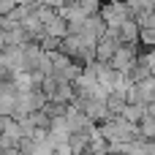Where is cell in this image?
I'll use <instances>...</instances> for the list:
<instances>
[{"mask_svg":"<svg viewBox=\"0 0 155 155\" xmlns=\"http://www.w3.org/2000/svg\"><path fill=\"white\" fill-rule=\"evenodd\" d=\"M136 57H139V44H117V49H114V54H112L109 63H112V68L117 74L128 76V71L136 63Z\"/></svg>","mask_w":155,"mask_h":155,"instance_id":"1","label":"cell"},{"mask_svg":"<svg viewBox=\"0 0 155 155\" xmlns=\"http://www.w3.org/2000/svg\"><path fill=\"white\" fill-rule=\"evenodd\" d=\"M106 22V27H117L123 19H128V8H125V0H104L101 3V11H98Z\"/></svg>","mask_w":155,"mask_h":155,"instance_id":"2","label":"cell"},{"mask_svg":"<svg viewBox=\"0 0 155 155\" xmlns=\"http://www.w3.org/2000/svg\"><path fill=\"white\" fill-rule=\"evenodd\" d=\"M93 65H95V79H98V84H104L106 90H112L120 79H123V74H117L114 68H112V63H104V60H93Z\"/></svg>","mask_w":155,"mask_h":155,"instance_id":"3","label":"cell"},{"mask_svg":"<svg viewBox=\"0 0 155 155\" xmlns=\"http://www.w3.org/2000/svg\"><path fill=\"white\" fill-rule=\"evenodd\" d=\"M117 41L120 44H139V22L134 16H128L117 25Z\"/></svg>","mask_w":155,"mask_h":155,"instance_id":"4","label":"cell"},{"mask_svg":"<svg viewBox=\"0 0 155 155\" xmlns=\"http://www.w3.org/2000/svg\"><path fill=\"white\" fill-rule=\"evenodd\" d=\"M19 25H22V27H25V33L30 35V41H41V38L46 35V27H44V22L35 16V11H33V14H27Z\"/></svg>","mask_w":155,"mask_h":155,"instance_id":"5","label":"cell"},{"mask_svg":"<svg viewBox=\"0 0 155 155\" xmlns=\"http://www.w3.org/2000/svg\"><path fill=\"white\" fill-rule=\"evenodd\" d=\"M114 49H117V41L112 38V35H101L98 41H95V60H104V63H109L112 60V54H114Z\"/></svg>","mask_w":155,"mask_h":155,"instance_id":"6","label":"cell"},{"mask_svg":"<svg viewBox=\"0 0 155 155\" xmlns=\"http://www.w3.org/2000/svg\"><path fill=\"white\" fill-rule=\"evenodd\" d=\"M147 76H150V63H147V57H144V49H139V57H136V63L131 65L128 79H131V82H142V79H147Z\"/></svg>","mask_w":155,"mask_h":155,"instance_id":"7","label":"cell"},{"mask_svg":"<svg viewBox=\"0 0 155 155\" xmlns=\"http://www.w3.org/2000/svg\"><path fill=\"white\" fill-rule=\"evenodd\" d=\"M44 27H46V33H49V35H54V38H63V35L68 33V22H65L60 14H54V16H52Z\"/></svg>","mask_w":155,"mask_h":155,"instance_id":"8","label":"cell"},{"mask_svg":"<svg viewBox=\"0 0 155 155\" xmlns=\"http://www.w3.org/2000/svg\"><path fill=\"white\" fill-rule=\"evenodd\" d=\"M120 117H125L128 123H139L144 117V104H123Z\"/></svg>","mask_w":155,"mask_h":155,"instance_id":"9","label":"cell"},{"mask_svg":"<svg viewBox=\"0 0 155 155\" xmlns=\"http://www.w3.org/2000/svg\"><path fill=\"white\" fill-rule=\"evenodd\" d=\"M139 84V93H142V104H150L155 101V76L150 74L147 79H142V82H136Z\"/></svg>","mask_w":155,"mask_h":155,"instance_id":"10","label":"cell"},{"mask_svg":"<svg viewBox=\"0 0 155 155\" xmlns=\"http://www.w3.org/2000/svg\"><path fill=\"white\" fill-rule=\"evenodd\" d=\"M136 125H139V136H142V139H155V117H150V114L144 112V117H142Z\"/></svg>","mask_w":155,"mask_h":155,"instance_id":"11","label":"cell"},{"mask_svg":"<svg viewBox=\"0 0 155 155\" xmlns=\"http://www.w3.org/2000/svg\"><path fill=\"white\" fill-rule=\"evenodd\" d=\"M139 46H144V49L155 46V25H150V27H139Z\"/></svg>","mask_w":155,"mask_h":155,"instance_id":"12","label":"cell"},{"mask_svg":"<svg viewBox=\"0 0 155 155\" xmlns=\"http://www.w3.org/2000/svg\"><path fill=\"white\" fill-rule=\"evenodd\" d=\"M76 3H79V8H82L84 14H98L104 0H76Z\"/></svg>","mask_w":155,"mask_h":155,"instance_id":"13","label":"cell"},{"mask_svg":"<svg viewBox=\"0 0 155 155\" xmlns=\"http://www.w3.org/2000/svg\"><path fill=\"white\" fill-rule=\"evenodd\" d=\"M3 123H5V117H3V114H0V131H3Z\"/></svg>","mask_w":155,"mask_h":155,"instance_id":"14","label":"cell"}]
</instances>
